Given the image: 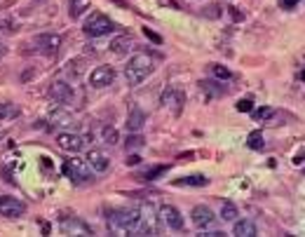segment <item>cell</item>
Wrapping results in <instances>:
<instances>
[{"label": "cell", "mask_w": 305, "mask_h": 237, "mask_svg": "<svg viewBox=\"0 0 305 237\" xmlns=\"http://www.w3.org/2000/svg\"><path fill=\"white\" fill-rule=\"evenodd\" d=\"M106 226L115 235H136L138 209H113L106 218Z\"/></svg>", "instance_id": "cell-1"}, {"label": "cell", "mask_w": 305, "mask_h": 237, "mask_svg": "<svg viewBox=\"0 0 305 237\" xmlns=\"http://www.w3.org/2000/svg\"><path fill=\"white\" fill-rule=\"evenodd\" d=\"M152 68L155 66H152V59L148 54H134L127 62V66H124V80H127L130 87H136V84H141L146 78L150 76Z\"/></svg>", "instance_id": "cell-2"}, {"label": "cell", "mask_w": 305, "mask_h": 237, "mask_svg": "<svg viewBox=\"0 0 305 237\" xmlns=\"http://www.w3.org/2000/svg\"><path fill=\"white\" fill-rule=\"evenodd\" d=\"M64 176L70 178V184L76 186L94 184V169L84 160H66L64 162Z\"/></svg>", "instance_id": "cell-3"}, {"label": "cell", "mask_w": 305, "mask_h": 237, "mask_svg": "<svg viewBox=\"0 0 305 237\" xmlns=\"http://www.w3.org/2000/svg\"><path fill=\"white\" fill-rule=\"evenodd\" d=\"M82 31L87 38H101V36H108V33L118 31V24L113 19H108L106 14H101V12H92L90 19L84 22Z\"/></svg>", "instance_id": "cell-4"}, {"label": "cell", "mask_w": 305, "mask_h": 237, "mask_svg": "<svg viewBox=\"0 0 305 237\" xmlns=\"http://www.w3.org/2000/svg\"><path fill=\"white\" fill-rule=\"evenodd\" d=\"M160 230V218H158V209L146 202V204L138 206V228L136 235H158Z\"/></svg>", "instance_id": "cell-5"}, {"label": "cell", "mask_w": 305, "mask_h": 237, "mask_svg": "<svg viewBox=\"0 0 305 237\" xmlns=\"http://www.w3.org/2000/svg\"><path fill=\"white\" fill-rule=\"evenodd\" d=\"M92 141V134H76V132H61L59 136H56V146H59L61 150H66V153H80L84 150Z\"/></svg>", "instance_id": "cell-6"}, {"label": "cell", "mask_w": 305, "mask_h": 237, "mask_svg": "<svg viewBox=\"0 0 305 237\" xmlns=\"http://www.w3.org/2000/svg\"><path fill=\"white\" fill-rule=\"evenodd\" d=\"M30 45H33V52L42 54V56H56L61 47V36L59 33H40L33 38Z\"/></svg>", "instance_id": "cell-7"}, {"label": "cell", "mask_w": 305, "mask_h": 237, "mask_svg": "<svg viewBox=\"0 0 305 237\" xmlns=\"http://www.w3.org/2000/svg\"><path fill=\"white\" fill-rule=\"evenodd\" d=\"M160 106L172 110L174 115H181L183 106H186V92L178 90V87H167V90L160 94Z\"/></svg>", "instance_id": "cell-8"}, {"label": "cell", "mask_w": 305, "mask_h": 237, "mask_svg": "<svg viewBox=\"0 0 305 237\" xmlns=\"http://www.w3.org/2000/svg\"><path fill=\"white\" fill-rule=\"evenodd\" d=\"M158 218H160L167 228L176 230V232H178V230H183V226H186V223H183L181 212H178L174 204H162L160 209H158Z\"/></svg>", "instance_id": "cell-9"}, {"label": "cell", "mask_w": 305, "mask_h": 237, "mask_svg": "<svg viewBox=\"0 0 305 237\" xmlns=\"http://www.w3.org/2000/svg\"><path fill=\"white\" fill-rule=\"evenodd\" d=\"M59 230L64 232V235H80V237L94 235V230H92L84 221L76 218V216H70V218H61V221H59Z\"/></svg>", "instance_id": "cell-10"}, {"label": "cell", "mask_w": 305, "mask_h": 237, "mask_svg": "<svg viewBox=\"0 0 305 237\" xmlns=\"http://www.w3.org/2000/svg\"><path fill=\"white\" fill-rule=\"evenodd\" d=\"M50 96H52V101H56V104H61V106H66V104H73L76 92H73V87H70L68 82L54 80V82L50 84Z\"/></svg>", "instance_id": "cell-11"}, {"label": "cell", "mask_w": 305, "mask_h": 237, "mask_svg": "<svg viewBox=\"0 0 305 237\" xmlns=\"http://www.w3.org/2000/svg\"><path fill=\"white\" fill-rule=\"evenodd\" d=\"M26 214V204L19 198L12 195H2L0 198V216H8V218H19Z\"/></svg>", "instance_id": "cell-12"}, {"label": "cell", "mask_w": 305, "mask_h": 237, "mask_svg": "<svg viewBox=\"0 0 305 237\" xmlns=\"http://www.w3.org/2000/svg\"><path fill=\"white\" fill-rule=\"evenodd\" d=\"M192 223H195V228L200 230H206V228H212L214 223H216V214H214L212 209L206 204H198V206H192Z\"/></svg>", "instance_id": "cell-13"}, {"label": "cell", "mask_w": 305, "mask_h": 237, "mask_svg": "<svg viewBox=\"0 0 305 237\" xmlns=\"http://www.w3.org/2000/svg\"><path fill=\"white\" fill-rule=\"evenodd\" d=\"M113 80H115V70L110 66H96L90 73V84L94 90H104L108 84H113Z\"/></svg>", "instance_id": "cell-14"}, {"label": "cell", "mask_w": 305, "mask_h": 237, "mask_svg": "<svg viewBox=\"0 0 305 237\" xmlns=\"http://www.w3.org/2000/svg\"><path fill=\"white\" fill-rule=\"evenodd\" d=\"M50 124H54V127H76L78 120L76 115L68 113L66 108H54L50 113Z\"/></svg>", "instance_id": "cell-15"}, {"label": "cell", "mask_w": 305, "mask_h": 237, "mask_svg": "<svg viewBox=\"0 0 305 237\" xmlns=\"http://www.w3.org/2000/svg\"><path fill=\"white\" fill-rule=\"evenodd\" d=\"M134 47H136V42H134L132 36H118V38L110 40V52H113L115 56H127Z\"/></svg>", "instance_id": "cell-16"}, {"label": "cell", "mask_w": 305, "mask_h": 237, "mask_svg": "<svg viewBox=\"0 0 305 237\" xmlns=\"http://www.w3.org/2000/svg\"><path fill=\"white\" fill-rule=\"evenodd\" d=\"M84 70H87V59L84 56H76V59H70L64 66V76L68 78V80H80L84 76Z\"/></svg>", "instance_id": "cell-17"}, {"label": "cell", "mask_w": 305, "mask_h": 237, "mask_svg": "<svg viewBox=\"0 0 305 237\" xmlns=\"http://www.w3.org/2000/svg\"><path fill=\"white\" fill-rule=\"evenodd\" d=\"M87 164H90L96 174H104V172H108V167H110V160H108V155L101 153V150H90V153H87Z\"/></svg>", "instance_id": "cell-18"}, {"label": "cell", "mask_w": 305, "mask_h": 237, "mask_svg": "<svg viewBox=\"0 0 305 237\" xmlns=\"http://www.w3.org/2000/svg\"><path fill=\"white\" fill-rule=\"evenodd\" d=\"M174 186H186V188H202V186H209V178L204 174H190L183 176V178H176Z\"/></svg>", "instance_id": "cell-19"}, {"label": "cell", "mask_w": 305, "mask_h": 237, "mask_svg": "<svg viewBox=\"0 0 305 237\" xmlns=\"http://www.w3.org/2000/svg\"><path fill=\"white\" fill-rule=\"evenodd\" d=\"M200 90L206 94V99H218V96H226V87H221L214 80H202L200 82Z\"/></svg>", "instance_id": "cell-20"}, {"label": "cell", "mask_w": 305, "mask_h": 237, "mask_svg": "<svg viewBox=\"0 0 305 237\" xmlns=\"http://www.w3.org/2000/svg\"><path fill=\"white\" fill-rule=\"evenodd\" d=\"M144 124H146V113L138 110V108H134L130 113V118H127V132H141Z\"/></svg>", "instance_id": "cell-21"}, {"label": "cell", "mask_w": 305, "mask_h": 237, "mask_svg": "<svg viewBox=\"0 0 305 237\" xmlns=\"http://www.w3.org/2000/svg\"><path fill=\"white\" fill-rule=\"evenodd\" d=\"M232 232L240 237H254L256 235V223L254 221H232Z\"/></svg>", "instance_id": "cell-22"}, {"label": "cell", "mask_w": 305, "mask_h": 237, "mask_svg": "<svg viewBox=\"0 0 305 237\" xmlns=\"http://www.w3.org/2000/svg\"><path fill=\"white\" fill-rule=\"evenodd\" d=\"M90 0H70L68 2V16L70 19H80V16L90 10Z\"/></svg>", "instance_id": "cell-23"}, {"label": "cell", "mask_w": 305, "mask_h": 237, "mask_svg": "<svg viewBox=\"0 0 305 237\" xmlns=\"http://www.w3.org/2000/svg\"><path fill=\"white\" fill-rule=\"evenodd\" d=\"M19 113H22V108L16 106V104H10V101L0 104V122H5V120H14V118H19Z\"/></svg>", "instance_id": "cell-24"}, {"label": "cell", "mask_w": 305, "mask_h": 237, "mask_svg": "<svg viewBox=\"0 0 305 237\" xmlns=\"http://www.w3.org/2000/svg\"><path fill=\"white\" fill-rule=\"evenodd\" d=\"M167 164H158V167H150V169H146V172H141V174H136L138 181H155L158 176H162L164 172H167Z\"/></svg>", "instance_id": "cell-25"}, {"label": "cell", "mask_w": 305, "mask_h": 237, "mask_svg": "<svg viewBox=\"0 0 305 237\" xmlns=\"http://www.w3.org/2000/svg\"><path fill=\"white\" fill-rule=\"evenodd\" d=\"M221 218H223V221H235V218H237V206L232 204L230 200L221 202Z\"/></svg>", "instance_id": "cell-26"}, {"label": "cell", "mask_w": 305, "mask_h": 237, "mask_svg": "<svg viewBox=\"0 0 305 237\" xmlns=\"http://www.w3.org/2000/svg\"><path fill=\"white\" fill-rule=\"evenodd\" d=\"M246 146H249L252 150H263V148H266L263 134H260V132H252V134H249V138H246Z\"/></svg>", "instance_id": "cell-27"}, {"label": "cell", "mask_w": 305, "mask_h": 237, "mask_svg": "<svg viewBox=\"0 0 305 237\" xmlns=\"http://www.w3.org/2000/svg\"><path fill=\"white\" fill-rule=\"evenodd\" d=\"M101 136H104V141L110 146H115L118 141H120V134H118V130L115 127H110V124H106L104 130H101Z\"/></svg>", "instance_id": "cell-28"}, {"label": "cell", "mask_w": 305, "mask_h": 237, "mask_svg": "<svg viewBox=\"0 0 305 237\" xmlns=\"http://www.w3.org/2000/svg\"><path fill=\"white\" fill-rule=\"evenodd\" d=\"M144 144H146V138L141 136L138 132H132V136H127V141H124L127 150H136V148H141Z\"/></svg>", "instance_id": "cell-29"}, {"label": "cell", "mask_w": 305, "mask_h": 237, "mask_svg": "<svg viewBox=\"0 0 305 237\" xmlns=\"http://www.w3.org/2000/svg\"><path fill=\"white\" fill-rule=\"evenodd\" d=\"M252 113H254V120H256V122H266V120H270L274 115V108L263 106V108H258V110H252Z\"/></svg>", "instance_id": "cell-30"}, {"label": "cell", "mask_w": 305, "mask_h": 237, "mask_svg": "<svg viewBox=\"0 0 305 237\" xmlns=\"http://www.w3.org/2000/svg\"><path fill=\"white\" fill-rule=\"evenodd\" d=\"M212 76L216 78V80H230L232 73H230L226 66H221V64H212Z\"/></svg>", "instance_id": "cell-31"}, {"label": "cell", "mask_w": 305, "mask_h": 237, "mask_svg": "<svg viewBox=\"0 0 305 237\" xmlns=\"http://www.w3.org/2000/svg\"><path fill=\"white\" fill-rule=\"evenodd\" d=\"M237 110H240V113H252V110H254V101L252 99H240V101H237Z\"/></svg>", "instance_id": "cell-32"}, {"label": "cell", "mask_w": 305, "mask_h": 237, "mask_svg": "<svg viewBox=\"0 0 305 237\" xmlns=\"http://www.w3.org/2000/svg\"><path fill=\"white\" fill-rule=\"evenodd\" d=\"M202 14H204L206 19H216V16H221V8H218V5H209V8L202 10Z\"/></svg>", "instance_id": "cell-33"}, {"label": "cell", "mask_w": 305, "mask_h": 237, "mask_svg": "<svg viewBox=\"0 0 305 237\" xmlns=\"http://www.w3.org/2000/svg\"><path fill=\"white\" fill-rule=\"evenodd\" d=\"M144 36L150 40V42H155V45H162V36H158L152 28H144Z\"/></svg>", "instance_id": "cell-34"}, {"label": "cell", "mask_w": 305, "mask_h": 237, "mask_svg": "<svg viewBox=\"0 0 305 237\" xmlns=\"http://www.w3.org/2000/svg\"><path fill=\"white\" fill-rule=\"evenodd\" d=\"M232 22H244V12H240V8H228Z\"/></svg>", "instance_id": "cell-35"}, {"label": "cell", "mask_w": 305, "mask_h": 237, "mask_svg": "<svg viewBox=\"0 0 305 237\" xmlns=\"http://www.w3.org/2000/svg\"><path fill=\"white\" fill-rule=\"evenodd\" d=\"M12 31V22L10 19H0V33H8Z\"/></svg>", "instance_id": "cell-36"}, {"label": "cell", "mask_w": 305, "mask_h": 237, "mask_svg": "<svg viewBox=\"0 0 305 237\" xmlns=\"http://www.w3.org/2000/svg\"><path fill=\"white\" fill-rule=\"evenodd\" d=\"M298 2H300V0H282V8L284 10H296Z\"/></svg>", "instance_id": "cell-37"}, {"label": "cell", "mask_w": 305, "mask_h": 237, "mask_svg": "<svg viewBox=\"0 0 305 237\" xmlns=\"http://www.w3.org/2000/svg\"><path fill=\"white\" fill-rule=\"evenodd\" d=\"M138 162H141V158H138V155H130V158L124 160V164H130V167H136Z\"/></svg>", "instance_id": "cell-38"}, {"label": "cell", "mask_w": 305, "mask_h": 237, "mask_svg": "<svg viewBox=\"0 0 305 237\" xmlns=\"http://www.w3.org/2000/svg\"><path fill=\"white\" fill-rule=\"evenodd\" d=\"M5 54H8V47H5V45H2V42H0V59H2Z\"/></svg>", "instance_id": "cell-39"}, {"label": "cell", "mask_w": 305, "mask_h": 237, "mask_svg": "<svg viewBox=\"0 0 305 237\" xmlns=\"http://www.w3.org/2000/svg\"><path fill=\"white\" fill-rule=\"evenodd\" d=\"M294 164H298V167H300V164H303V155H298V158H294Z\"/></svg>", "instance_id": "cell-40"}]
</instances>
